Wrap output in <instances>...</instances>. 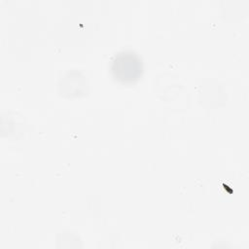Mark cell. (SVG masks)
<instances>
[{
  "label": "cell",
  "mask_w": 249,
  "mask_h": 249,
  "mask_svg": "<svg viewBox=\"0 0 249 249\" xmlns=\"http://www.w3.org/2000/svg\"><path fill=\"white\" fill-rule=\"evenodd\" d=\"M110 71L113 78L120 83H135L142 75V60L133 51H121L112 58Z\"/></svg>",
  "instance_id": "1"
}]
</instances>
